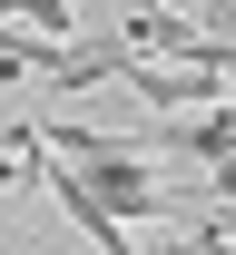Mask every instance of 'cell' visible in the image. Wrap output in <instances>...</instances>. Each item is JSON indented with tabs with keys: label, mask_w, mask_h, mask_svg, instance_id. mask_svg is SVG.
Returning a JSON list of instances; mask_svg holds the SVG:
<instances>
[{
	"label": "cell",
	"mask_w": 236,
	"mask_h": 255,
	"mask_svg": "<svg viewBox=\"0 0 236 255\" xmlns=\"http://www.w3.org/2000/svg\"><path fill=\"white\" fill-rule=\"evenodd\" d=\"M217 128H227V147H236V98H217Z\"/></svg>",
	"instance_id": "5b68a950"
},
{
	"label": "cell",
	"mask_w": 236,
	"mask_h": 255,
	"mask_svg": "<svg viewBox=\"0 0 236 255\" xmlns=\"http://www.w3.org/2000/svg\"><path fill=\"white\" fill-rule=\"evenodd\" d=\"M118 49H128V59H187V69H217V49L197 39V20H187V10H158V0L118 20ZM217 79H227V69H217Z\"/></svg>",
	"instance_id": "7a4b0ae2"
},
{
	"label": "cell",
	"mask_w": 236,
	"mask_h": 255,
	"mask_svg": "<svg viewBox=\"0 0 236 255\" xmlns=\"http://www.w3.org/2000/svg\"><path fill=\"white\" fill-rule=\"evenodd\" d=\"M187 10H197V0H187Z\"/></svg>",
	"instance_id": "8992f818"
},
{
	"label": "cell",
	"mask_w": 236,
	"mask_h": 255,
	"mask_svg": "<svg viewBox=\"0 0 236 255\" xmlns=\"http://www.w3.org/2000/svg\"><path fill=\"white\" fill-rule=\"evenodd\" d=\"M118 69H128V49H118V30H99V39H59L39 79L59 98H79V89H99V79H118Z\"/></svg>",
	"instance_id": "3957f363"
},
{
	"label": "cell",
	"mask_w": 236,
	"mask_h": 255,
	"mask_svg": "<svg viewBox=\"0 0 236 255\" xmlns=\"http://www.w3.org/2000/svg\"><path fill=\"white\" fill-rule=\"evenodd\" d=\"M118 79L138 89V108H148V118H187V108H217V98H227V79H217V69H187V59H128Z\"/></svg>",
	"instance_id": "6da1fadb"
},
{
	"label": "cell",
	"mask_w": 236,
	"mask_h": 255,
	"mask_svg": "<svg viewBox=\"0 0 236 255\" xmlns=\"http://www.w3.org/2000/svg\"><path fill=\"white\" fill-rule=\"evenodd\" d=\"M10 30H30V39H69V0H20V20Z\"/></svg>",
	"instance_id": "277c9868"
}]
</instances>
